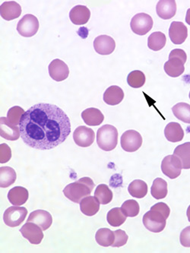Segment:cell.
Here are the masks:
<instances>
[{"label": "cell", "mask_w": 190, "mask_h": 253, "mask_svg": "<svg viewBox=\"0 0 190 253\" xmlns=\"http://www.w3.org/2000/svg\"><path fill=\"white\" fill-rule=\"evenodd\" d=\"M151 209H154V210L158 211L161 212L167 219L168 218L169 215L171 214V209H170L168 206L165 204V203H164V202L157 203V204L152 206Z\"/></svg>", "instance_id": "obj_41"}, {"label": "cell", "mask_w": 190, "mask_h": 253, "mask_svg": "<svg viewBox=\"0 0 190 253\" xmlns=\"http://www.w3.org/2000/svg\"><path fill=\"white\" fill-rule=\"evenodd\" d=\"M121 147L125 151L135 152L138 151L142 145V137L136 130L125 131L121 136Z\"/></svg>", "instance_id": "obj_9"}, {"label": "cell", "mask_w": 190, "mask_h": 253, "mask_svg": "<svg viewBox=\"0 0 190 253\" xmlns=\"http://www.w3.org/2000/svg\"><path fill=\"white\" fill-rule=\"evenodd\" d=\"M174 155L181 160L183 169H190V142L178 145L174 150Z\"/></svg>", "instance_id": "obj_26"}, {"label": "cell", "mask_w": 190, "mask_h": 253, "mask_svg": "<svg viewBox=\"0 0 190 253\" xmlns=\"http://www.w3.org/2000/svg\"><path fill=\"white\" fill-rule=\"evenodd\" d=\"M95 240L101 247H112L115 240L114 231H112L109 228L99 229L95 235Z\"/></svg>", "instance_id": "obj_27"}, {"label": "cell", "mask_w": 190, "mask_h": 253, "mask_svg": "<svg viewBox=\"0 0 190 253\" xmlns=\"http://www.w3.org/2000/svg\"><path fill=\"white\" fill-rule=\"evenodd\" d=\"M180 241L181 245L184 247L190 248V226L186 227L181 233Z\"/></svg>", "instance_id": "obj_40"}, {"label": "cell", "mask_w": 190, "mask_h": 253, "mask_svg": "<svg viewBox=\"0 0 190 253\" xmlns=\"http://www.w3.org/2000/svg\"><path fill=\"white\" fill-rule=\"evenodd\" d=\"M90 17V10L85 5H76L69 12L71 22L76 25H85L89 22Z\"/></svg>", "instance_id": "obj_19"}, {"label": "cell", "mask_w": 190, "mask_h": 253, "mask_svg": "<svg viewBox=\"0 0 190 253\" xmlns=\"http://www.w3.org/2000/svg\"><path fill=\"white\" fill-rule=\"evenodd\" d=\"M0 135L8 141H16L21 136L19 127L13 125L6 117L0 118Z\"/></svg>", "instance_id": "obj_15"}, {"label": "cell", "mask_w": 190, "mask_h": 253, "mask_svg": "<svg viewBox=\"0 0 190 253\" xmlns=\"http://www.w3.org/2000/svg\"><path fill=\"white\" fill-rule=\"evenodd\" d=\"M187 217H188L189 221L190 222V206H189L188 209H187Z\"/></svg>", "instance_id": "obj_44"}, {"label": "cell", "mask_w": 190, "mask_h": 253, "mask_svg": "<svg viewBox=\"0 0 190 253\" xmlns=\"http://www.w3.org/2000/svg\"><path fill=\"white\" fill-rule=\"evenodd\" d=\"M39 29V21L35 15L27 14L20 20L17 25V31L24 38H31L36 35Z\"/></svg>", "instance_id": "obj_5"}, {"label": "cell", "mask_w": 190, "mask_h": 253, "mask_svg": "<svg viewBox=\"0 0 190 253\" xmlns=\"http://www.w3.org/2000/svg\"><path fill=\"white\" fill-rule=\"evenodd\" d=\"M16 178V172L13 168L9 167L0 168V187H8L15 183Z\"/></svg>", "instance_id": "obj_28"}, {"label": "cell", "mask_w": 190, "mask_h": 253, "mask_svg": "<svg viewBox=\"0 0 190 253\" xmlns=\"http://www.w3.org/2000/svg\"><path fill=\"white\" fill-rule=\"evenodd\" d=\"M189 96H190V95H189Z\"/></svg>", "instance_id": "obj_45"}, {"label": "cell", "mask_w": 190, "mask_h": 253, "mask_svg": "<svg viewBox=\"0 0 190 253\" xmlns=\"http://www.w3.org/2000/svg\"><path fill=\"white\" fill-rule=\"evenodd\" d=\"M167 42L165 35L162 32H157L151 34L147 39L148 48L154 51H159L164 47Z\"/></svg>", "instance_id": "obj_29"}, {"label": "cell", "mask_w": 190, "mask_h": 253, "mask_svg": "<svg viewBox=\"0 0 190 253\" xmlns=\"http://www.w3.org/2000/svg\"><path fill=\"white\" fill-rule=\"evenodd\" d=\"M183 166L181 160L176 155H168L161 162V170L163 173L170 179H176L181 174Z\"/></svg>", "instance_id": "obj_8"}, {"label": "cell", "mask_w": 190, "mask_h": 253, "mask_svg": "<svg viewBox=\"0 0 190 253\" xmlns=\"http://www.w3.org/2000/svg\"><path fill=\"white\" fill-rule=\"evenodd\" d=\"M1 17L6 21L16 19L22 14V7L15 1L3 2L0 6Z\"/></svg>", "instance_id": "obj_17"}, {"label": "cell", "mask_w": 190, "mask_h": 253, "mask_svg": "<svg viewBox=\"0 0 190 253\" xmlns=\"http://www.w3.org/2000/svg\"><path fill=\"white\" fill-rule=\"evenodd\" d=\"M153 19L146 13H139L131 20L130 27L136 35L143 36L151 31L153 27Z\"/></svg>", "instance_id": "obj_6"}, {"label": "cell", "mask_w": 190, "mask_h": 253, "mask_svg": "<svg viewBox=\"0 0 190 253\" xmlns=\"http://www.w3.org/2000/svg\"><path fill=\"white\" fill-rule=\"evenodd\" d=\"M173 114L176 118L185 124H190V105L187 103H178L173 107Z\"/></svg>", "instance_id": "obj_32"}, {"label": "cell", "mask_w": 190, "mask_h": 253, "mask_svg": "<svg viewBox=\"0 0 190 253\" xmlns=\"http://www.w3.org/2000/svg\"><path fill=\"white\" fill-rule=\"evenodd\" d=\"M115 240L112 247H123V246L126 245V243L128 241L129 237L126 234V232L124 230H115Z\"/></svg>", "instance_id": "obj_38"}, {"label": "cell", "mask_w": 190, "mask_h": 253, "mask_svg": "<svg viewBox=\"0 0 190 253\" xmlns=\"http://www.w3.org/2000/svg\"><path fill=\"white\" fill-rule=\"evenodd\" d=\"M82 118L85 124L90 126L100 125L104 120V116L101 111L97 108H89L82 113Z\"/></svg>", "instance_id": "obj_23"}, {"label": "cell", "mask_w": 190, "mask_h": 253, "mask_svg": "<svg viewBox=\"0 0 190 253\" xmlns=\"http://www.w3.org/2000/svg\"><path fill=\"white\" fill-rule=\"evenodd\" d=\"M186 22L190 25V8L187 10V15H186Z\"/></svg>", "instance_id": "obj_43"}, {"label": "cell", "mask_w": 190, "mask_h": 253, "mask_svg": "<svg viewBox=\"0 0 190 253\" xmlns=\"http://www.w3.org/2000/svg\"><path fill=\"white\" fill-rule=\"evenodd\" d=\"M126 217H127L125 215L121 208H114L109 211L107 220L108 224L112 227H120L126 221Z\"/></svg>", "instance_id": "obj_33"}, {"label": "cell", "mask_w": 190, "mask_h": 253, "mask_svg": "<svg viewBox=\"0 0 190 253\" xmlns=\"http://www.w3.org/2000/svg\"><path fill=\"white\" fill-rule=\"evenodd\" d=\"M145 76L140 70L133 71L127 77V83L133 88H140L142 87L145 83Z\"/></svg>", "instance_id": "obj_35"}, {"label": "cell", "mask_w": 190, "mask_h": 253, "mask_svg": "<svg viewBox=\"0 0 190 253\" xmlns=\"http://www.w3.org/2000/svg\"><path fill=\"white\" fill-rule=\"evenodd\" d=\"M80 209L85 215L92 217L100 210V202L95 196H87L81 201Z\"/></svg>", "instance_id": "obj_24"}, {"label": "cell", "mask_w": 190, "mask_h": 253, "mask_svg": "<svg viewBox=\"0 0 190 253\" xmlns=\"http://www.w3.org/2000/svg\"><path fill=\"white\" fill-rule=\"evenodd\" d=\"M0 163L5 164L10 161L12 158V151L11 148L5 143L0 145Z\"/></svg>", "instance_id": "obj_39"}, {"label": "cell", "mask_w": 190, "mask_h": 253, "mask_svg": "<svg viewBox=\"0 0 190 253\" xmlns=\"http://www.w3.org/2000/svg\"><path fill=\"white\" fill-rule=\"evenodd\" d=\"M73 139L78 146L87 148L94 143L95 139V131L92 128L81 126L77 127L74 131Z\"/></svg>", "instance_id": "obj_11"}, {"label": "cell", "mask_w": 190, "mask_h": 253, "mask_svg": "<svg viewBox=\"0 0 190 253\" xmlns=\"http://www.w3.org/2000/svg\"><path fill=\"white\" fill-rule=\"evenodd\" d=\"M123 98L124 92L123 89L117 85L110 86L103 94V101L108 105H117L122 102Z\"/></svg>", "instance_id": "obj_22"}, {"label": "cell", "mask_w": 190, "mask_h": 253, "mask_svg": "<svg viewBox=\"0 0 190 253\" xmlns=\"http://www.w3.org/2000/svg\"><path fill=\"white\" fill-rule=\"evenodd\" d=\"M19 129L21 138L28 146L50 150L66 141L71 133L70 120L57 106L41 103L24 114Z\"/></svg>", "instance_id": "obj_1"}, {"label": "cell", "mask_w": 190, "mask_h": 253, "mask_svg": "<svg viewBox=\"0 0 190 253\" xmlns=\"http://www.w3.org/2000/svg\"><path fill=\"white\" fill-rule=\"evenodd\" d=\"M95 186V183L91 178H81L75 183L67 185L63 189V193L72 202L80 203L84 198L90 196Z\"/></svg>", "instance_id": "obj_2"}, {"label": "cell", "mask_w": 190, "mask_h": 253, "mask_svg": "<svg viewBox=\"0 0 190 253\" xmlns=\"http://www.w3.org/2000/svg\"><path fill=\"white\" fill-rule=\"evenodd\" d=\"M49 74L51 79L56 82L66 80L69 75V69L67 65L59 59H54L49 65Z\"/></svg>", "instance_id": "obj_12"}, {"label": "cell", "mask_w": 190, "mask_h": 253, "mask_svg": "<svg viewBox=\"0 0 190 253\" xmlns=\"http://www.w3.org/2000/svg\"><path fill=\"white\" fill-rule=\"evenodd\" d=\"M25 113V110L22 107L15 106L8 110L7 118H8V121L13 125H19L21 119Z\"/></svg>", "instance_id": "obj_37"}, {"label": "cell", "mask_w": 190, "mask_h": 253, "mask_svg": "<svg viewBox=\"0 0 190 253\" xmlns=\"http://www.w3.org/2000/svg\"><path fill=\"white\" fill-rule=\"evenodd\" d=\"M167 218L158 211L151 209L143 216V224L145 228L153 233H160L166 227Z\"/></svg>", "instance_id": "obj_4"}, {"label": "cell", "mask_w": 190, "mask_h": 253, "mask_svg": "<svg viewBox=\"0 0 190 253\" xmlns=\"http://www.w3.org/2000/svg\"><path fill=\"white\" fill-rule=\"evenodd\" d=\"M29 197L28 189L22 186H15L10 189L8 193V199L14 206H21L26 203Z\"/></svg>", "instance_id": "obj_20"}, {"label": "cell", "mask_w": 190, "mask_h": 253, "mask_svg": "<svg viewBox=\"0 0 190 253\" xmlns=\"http://www.w3.org/2000/svg\"><path fill=\"white\" fill-rule=\"evenodd\" d=\"M121 209L126 217H134L140 214V205L136 200L130 199L123 202Z\"/></svg>", "instance_id": "obj_36"}, {"label": "cell", "mask_w": 190, "mask_h": 253, "mask_svg": "<svg viewBox=\"0 0 190 253\" xmlns=\"http://www.w3.org/2000/svg\"><path fill=\"white\" fill-rule=\"evenodd\" d=\"M156 12L164 20L172 18L177 12V4L174 0H161L157 2Z\"/></svg>", "instance_id": "obj_18"}, {"label": "cell", "mask_w": 190, "mask_h": 253, "mask_svg": "<svg viewBox=\"0 0 190 253\" xmlns=\"http://www.w3.org/2000/svg\"><path fill=\"white\" fill-rule=\"evenodd\" d=\"M130 194L136 199H142L147 194V185L141 179H136L128 187Z\"/></svg>", "instance_id": "obj_30"}, {"label": "cell", "mask_w": 190, "mask_h": 253, "mask_svg": "<svg viewBox=\"0 0 190 253\" xmlns=\"http://www.w3.org/2000/svg\"><path fill=\"white\" fill-rule=\"evenodd\" d=\"M169 36L174 44H182L188 37V29L181 22H173L169 28Z\"/></svg>", "instance_id": "obj_14"}, {"label": "cell", "mask_w": 190, "mask_h": 253, "mask_svg": "<svg viewBox=\"0 0 190 253\" xmlns=\"http://www.w3.org/2000/svg\"><path fill=\"white\" fill-rule=\"evenodd\" d=\"M172 57L180 58V59H182L184 63H186L187 60V53L181 49H173L172 51L170 53V55H169V58Z\"/></svg>", "instance_id": "obj_42"}, {"label": "cell", "mask_w": 190, "mask_h": 253, "mask_svg": "<svg viewBox=\"0 0 190 253\" xmlns=\"http://www.w3.org/2000/svg\"><path fill=\"white\" fill-rule=\"evenodd\" d=\"M27 214L28 210L25 207L13 206L4 212V223L10 227H18L25 220Z\"/></svg>", "instance_id": "obj_7"}, {"label": "cell", "mask_w": 190, "mask_h": 253, "mask_svg": "<svg viewBox=\"0 0 190 253\" xmlns=\"http://www.w3.org/2000/svg\"><path fill=\"white\" fill-rule=\"evenodd\" d=\"M44 230L32 222H27L23 227L20 229L21 234L24 238L27 239L31 244L38 245L44 239Z\"/></svg>", "instance_id": "obj_10"}, {"label": "cell", "mask_w": 190, "mask_h": 253, "mask_svg": "<svg viewBox=\"0 0 190 253\" xmlns=\"http://www.w3.org/2000/svg\"><path fill=\"white\" fill-rule=\"evenodd\" d=\"M27 222L35 223L45 231L52 225V215L47 211L36 210L31 212Z\"/></svg>", "instance_id": "obj_16"}, {"label": "cell", "mask_w": 190, "mask_h": 253, "mask_svg": "<svg viewBox=\"0 0 190 253\" xmlns=\"http://www.w3.org/2000/svg\"><path fill=\"white\" fill-rule=\"evenodd\" d=\"M185 63L182 59L177 57L169 58V60L164 64V69L166 74L172 78L181 76L185 71Z\"/></svg>", "instance_id": "obj_21"}, {"label": "cell", "mask_w": 190, "mask_h": 253, "mask_svg": "<svg viewBox=\"0 0 190 253\" xmlns=\"http://www.w3.org/2000/svg\"><path fill=\"white\" fill-rule=\"evenodd\" d=\"M97 143L100 149L110 151L115 149L118 143V131L113 126L107 125L100 127L97 132Z\"/></svg>", "instance_id": "obj_3"}, {"label": "cell", "mask_w": 190, "mask_h": 253, "mask_svg": "<svg viewBox=\"0 0 190 253\" xmlns=\"http://www.w3.org/2000/svg\"><path fill=\"white\" fill-rule=\"evenodd\" d=\"M95 197L99 201L100 204L107 205L113 199V192L107 185L100 184L95 189Z\"/></svg>", "instance_id": "obj_34"}, {"label": "cell", "mask_w": 190, "mask_h": 253, "mask_svg": "<svg viewBox=\"0 0 190 253\" xmlns=\"http://www.w3.org/2000/svg\"><path fill=\"white\" fill-rule=\"evenodd\" d=\"M164 135L167 141L171 142H179L184 138V131L178 123L172 122L167 124L164 128Z\"/></svg>", "instance_id": "obj_25"}, {"label": "cell", "mask_w": 190, "mask_h": 253, "mask_svg": "<svg viewBox=\"0 0 190 253\" xmlns=\"http://www.w3.org/2000/svg\"><path fill=\"white\" fill-rule=\"evenodd\" d=\"M167 192L168 190H167V182L161 178H156L151 186V196L154 199L159 200V199H164L167 196Z\"/></svg>", "instance_id": "obj_31"}, {"label": "cell", "mask_w": 190, "mask_h": 253, "mask_svg": "<svg viewBox=\"0 0 190 253\" xmlns=\"http://www.w3.org/2000/svg\"><path fill=\"white\" fill-rule=\"evenodd\" d=\"M94 48L98 54L110 55L114 51L116 43L111 37L107 35H100L94 41Z\"/></svg>", "instance_id": "obj_13"}]
</instances>
